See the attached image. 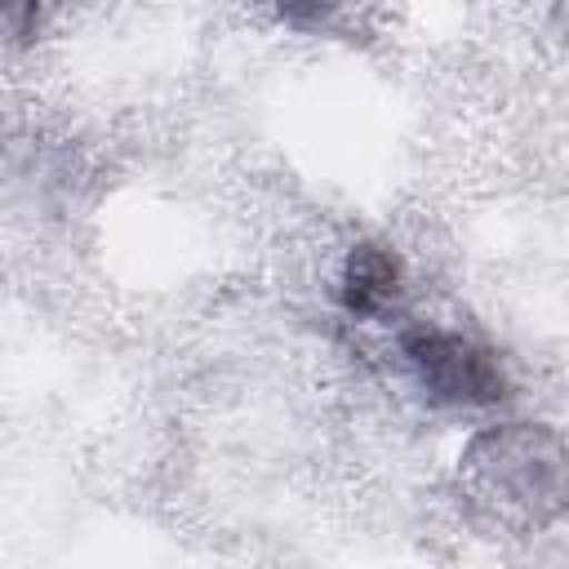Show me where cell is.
Segmentation results:
<instances>
[{"label": "cell", "instance_id": "2", "mask_svg": "<svg viewBox=\"0 0 569 569\" xmlns=\"http://www.w3.org/2000/svg\"><path fill=\"white\" fill-rule=\"evenodd\" d=\"M467 467L476 476V489L493 498L502 511H525L538 520L560 502V449L551 436L533 427L485 431L471 445Z\"/></svg>", "mask_w": 569, "mask_h": 569}, {"label": "cell", "instance_id": "1", "mask_svg": "<svg viewBox=\"0 0 569 569\" xmlns=\"http://www.w3.org/2000/svg\"><path fill=\"white\" fill-rule=\"evenodd\" d=\"M396 360L409 373L413 391L427 405L471 413L493 409L511 396V378L502 356L467 329L436 325V320H405L396 329Z\"/></svg>", "mask_w": 569, "mask_h": 569}, {"label": "cell", "instance_id": "3", "mask_svg": "<svg viewBox=\"0 0 569 569\" xmlns=\"http://www.w3.org/2000/svg\"><path fill=\"white\" fill-rule=\"evenodd\" d=\"M333 298L342 307L347 320L356 325H373L400 311L405 298V262L391 244L378 240H360L342 253L338 280H333Z\"/></svg>", "mask_w": 569, "mask_h": 569}]
</instances>
